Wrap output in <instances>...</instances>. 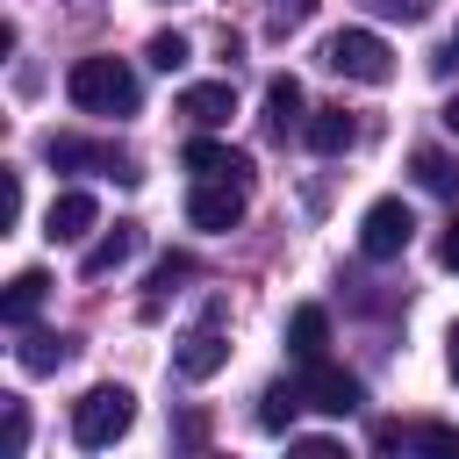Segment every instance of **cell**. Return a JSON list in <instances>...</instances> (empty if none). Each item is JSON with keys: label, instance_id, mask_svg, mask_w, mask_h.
I'll return each instance as SVG.
<instances>
[{"label": "cell", "instance_id": "12", "mask_svg": "<svg viewBox=\"0 0 459 459\" xmlns=\"http://www.w3.org/2000/svg\"><path fill=\"white\" fill-rule=\"evenodd\" d=\"M222 359H230V344H222V330H215V323L186 330V337H179V351H172V366H179L186 380H208V373H222Z\"/></svg>", "mask_w": 459, "mask_h": 459}, {"label": "cell", "instance_id": "7", "mask_svg": "<svg viewBox=\"0 0 459 459\" xmlns=\"http://www.w3.org/2000/svg\"><path fill=\"white\" fill-rule=\"evenodd\" d=\"M301 394H308V409H323V416H351L359 402H366V387L351 380V373H337V366H308V380H301Z\"/></svg>", "mask_w": 459, "mask_h": 459}, {"label": "cell", "instance_id": "23", "mask_svg": "<svg viewBox=\"0 0 459 459\" xmlns=\"http://www.w3.org/2000/svg\"><path fill=\"white\" fill-rule=\"evenodd\" d=\"M22 445H29V409L7 402V452H22Z\"/></svg>", "mask_w": 459, "mask_h": 459}, {"label": "cell", "instance_id": "14", "mask_svg": "<svg viewBox=\"0 0 459 459\" xmlns=\"http://www.w3.org/2000/svg\"><path fill=\"white\" fill-rule=\"evenodd\" d=\"M323 344H330V316H323L316 301H308V308H294V316H287V351H294L301 366H316V359H323Z\"/></svg>", "mask_w": 459, "mask_h": 459}, {"label": "cell", "instance_id": "25", "mask_svg": "<svg viewBox=\"0 0 459 459\" xmlns=\"http://www.w3.org/2000/svg\"><path fill=\"white\" fill-rule=\"evenodd\" d=\"M186 273H194V265H186V258H158V273H151V287H158V294H165V287H172V280H186Z\"/></svg>", "mask_w": 459, "mask_h": 459}, {"label": "cell", "instance_id": "27", "mask_svg": "<svg viewBox=\"0 0 459 459\" xmlns=\"http://www.w3.org/2000/svg\"><path fill=\"white\" fill-rule=\"evenodd\" d=\"M445 366H452V380H459V323L445 330Z\"/></svg>", "mask_w": 459, "mask_h": 459}, {"label": "cell", "instance_id": "18", "mask_svg": "<svg viewBox=\"0 0 459 459\" xmlns=\"http://www.w3.org/2000/svg\"><path fill=\"white\" fill-rule=\"evenodd\" d=\"M43 294H50V280H43L36 265H29V273H14V280H7V294H0V316H7L14 330H22V323H29L36 308H43Z\"/></svg>", "mask_w": 459, "mask_h": 459}, {"label": "cell", "instance_id": "8", "mask_svg": "<svg viewBox=\"0 0 459 459\" xmlns=\"http://www.w3.org/2000/svg\"><path fill=\"white\" fill-rule=\"evenodd\" d=\"M287 129H308V100H301L294 72H273L265 79V136H287Z\"/></svg>", "mask_w": 459, "mask_h": 459}, {"label": "cell", "instance_id": "15", "mask_svg": "<svg viewBox=\"0 0 459 459\" xmlns=\"http://www.w3.org/2000/svg\"><path fill=\"white\" fill-rule=\"evenodd\" d=\"M72 351H79V337H65V330H29L14 359H22V373H57Z\"/></svg>", "mask_w": 459, "mask_h": 459}, {"label": "cell", "instance_id": "29", "mask_svg": "<svg viewBox=\"0 0 459 459\" xmlns=\"http://www.w3.org/2000/svg\"><path fill=\"white\" fill-rule=\"evenodd\" d=\"M452 57H459V36H452Z\"/></svg>", "mask_w": 459, "mask_h": 459}, {"label": "cell", "instance_id": "24", "mask_svg": "<svg viewBox=\"0 0 459 459\" xmlns=\"http://www.w3.org/2000/svg\"><path fill=\"white\" fill-rule=\"evenodd\" d=\"M437 265H445V273H459V215H452V222H445V237H437Z\"/></svg>", "mask_w": 459, "mask_h": 459}, {"label": "cell", "instance_id": "11", "mask_svg": "<svg viewBox=\"0 0 459 459\" xmlns=\"http://www.w3.org/2000/svg\"><path fill=\"white\" fill-rule=\"evenodd\" d=\"M93 222H100L93 194H79V186H72V194H57V201H50V215H43V237H50V244H79Z\"/></svg>", "mask_w": 459, "mask_h": 459}, {"label": "cell", "instance_id": "1", "mask_svg": "<svg viewBox=\"0 0 459 459\" xmlns=\"http://www.w3.org/2000/svg\"><path fill=\"white\" fill-rule=\"evenodd\" d=\"M65 93L86 115H136V100H143V86H136V72L122 57H79L65 72Z\"/></svg>", "mask_w": 459, "mask_h": 459}, {"label": "cell", "instance_id": "26", "mask_svg": "<svg viewBox=\"0 0 459 459\" xmlns=\"http://www.w3.org/2000/svg\"><path fill=\"white\" fill-rule=\"evenodd\" d=\"M373 7H380V14H402V22H423V14H430V0H373Z\"/></svg>", "mask_w": 459, "mask_h": 459}, {"label": "cell", "instance_id": "19", "mask_svg": "<svg viewBox=\"0 0 459 459\" xmlns=\"http://www.w3.org/2000/svg\"><path fill=\"white\" fill-rule=\"evenodd\" d=\"M308 409V394H301V380H273L265 394H258V423L265 430H294V416Z\"/></svg>", "mask_w": 459, "mask_h": 459}, {"label": "cell", "instance_id": "20", "mask_svg": "<svg viewBox=\"0 0 459 459\" xmlns=\"http://www.w3.org/2000/svg\"><path fill=\"white\" fill-rule=\"evenodd\" d=\"M409 172H416V186H423V194H445V201L459 194V165H452L445 151H430V143L409 158Z\"/></svg>", "mask_w": 459, "mask_h": 459}, {"label": "cell", "instance_id": "5", "mask_svg": "<svg viewBox=\"0 0 459 459\" xmlns=\"http://www.w3.org/2000/svg\"><path fill=\"white\" fill-rule=\"evenodd\" d=\"M186 222H194V230H237V222H244V186H237V179H194Z\"/></svg>", "mask_w": 459, "mask_h": 459}, {"label": "cell", "instance_id": "3", "mask_svg": "<svg viewBox=\"0 0 459 459\" xmlns=\"http://www.w3.org/2000/svg\"><path fill=\"white\" fill-rule=\"evenodd\" d=\"M323 65H330L337 79H359V86H387V79H394V50H387L373 29H337V36H323Z\"/></svg>", "mask_w": 459, "mask_h": 459}, {"label": "cell", "instance_id": "10", "mask_svg": "<svg viewBox=\"0 0 459 459\" xmlns=\"http://www.w3.org/2000/svg\"><path fill=\"white\" fill-rule=\"evenodd\" d=\"M179 115H186L194 129H222V122L237 115V93H230V79H201V86H186V93H179Z\"/></svg>", "mask_w": 459, "mask_h": 459}, {"label": "cell", "instance_id": "6", "mask_svg": "<svg viewBox=\"0 0 459 459\" xmlns=\"http://www.w3.org/2000/svg\"><path fill=\"white\" fill-rule=\"evenodd\" d=\"M186 172H194V179H237V186H251V158H244L237 143H215L208 129L186 143Z\"/></svg>", "mask_w": 459, "mask_h": 459}, {"label": "cell", "instance_id": "13", "mask_svg": "<svg viewBox=\"0 0 459 459\" xmlns=\"http://www.w3.org/2000/svg\"><path fill=\"white\" fill-rule=\"evenodd\" d=\"M301 136H308V151H323V158H337V151H351V143H359V122H351L344 108H316Z\"/></svg>", "mask_w": 459, "mask_h": 459}, {"label": "cell", "instance_id": "17", "mask_svg": "<svg viewBox=\"0 0 459 459\" xmlns=\"http://www.w3.org/2000/svg\"><path fill=\"white\" fill-rule=\"evenodd\" d=\"M380 445H423V452L459 459V430L452 423H380Z\"/></svg>", "mask_w": 459, "mask_h": 459}, {"label": "cell", "instance_id": "9", "mask_svg": "<svg viewBox=\"0 0 459 459\" xmlns=\"http://www.w3.org/2000/svg\"><path fill=\"white\" fill-rule=\"evenodd\" d=\"M136 244H143V230H136V222H115L108 237H93V244H86L79 273H86V280H108V273H122V265L136 258Z\"/></svg>", "mask_w": 459, "mask_h": 459}, {"label": "cell", "instance_id": "2", "mask_svg": "<svg viewBox=\"0 0 459 459\" xmlns=\"http://www.w3.org/2000/svg\"><path fill=\"white\" fill-rule=\"evenodd\" d=\"M129 423H136V394L122 380H100L72 402V445L79 452H108L115 437H129Z\"/></svg>", "mask_w": 459, "mask_h": 459}, {"label": "cell", "instance_id": "28", "mask_svg": "<svg viewBox=\"0 0 459 459\" xmlns=\"http://www.w3.org/2000/svg\"><path fill=\"white\" fill-rule=\"evenodd\" d=\"M445 129H452V136H459V100H445Z\"/></svg>", "mask_w": 459, "mask_h": 459}, {"label": "cell", "instance_id": "4", "mask_svg": "<svg viewBox=\"0 0 459 459\" xmlns=\"http://www.w3.org/2000/svg\"><path fill=\"white\" fill-rule=\"evenodd\" d=\"M409 237H416L409 201H373V208L359 215V251H366V258H402Z\"/></svg>", "mask_w": 459, "mask_h": 459}, {"label": "cell", "instance_id": "21", "mask_svg": "<svg viewBox=\"0 0 459 459\" xmlns=\"http://www.w3.org/2000/svg\"><path fill=\"white\" fill-rule=\"evenodd\" d=\"M143 57H151V65H158V72H179V65H186V57H194V50H186V36H179V29H158V36H151V50H143Z\"/></svg>", "mask_w": 459, "mask_h": 459}, {"label": "cell", "instance_id": "22", "mask_svg": "<svg viewBox=\"0 0 459 459\" xmlns=\"http://www.w3.org/2000/svg\"><path fill=\"white\" fill-rule=\"evenodd\" d=\"M316 14V0H273V29H301Z\"/></svg>", "mask_w": 459, "mask_h": 459}, {"label": "cell", "instance_id": "16", "mask_svg": "<svg viewBox=\"0 0 459 459\" xmlns=\"http://www.w3.org/2000/svg\"><path fill=\"white\" fill-rule=\"evenodd\" d=\"M50 165H100V172H115V179H136L129 158H115L108 143H79V136H50Z\"/></svg>", "mask_w": 459, "mask_h": 459}]
</instances>
